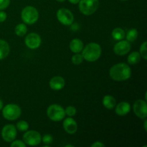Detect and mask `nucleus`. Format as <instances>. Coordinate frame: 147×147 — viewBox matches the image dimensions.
<instances>
[{
	"label": "nucleus",
	"mask_w": 147,
	"mask_h": 147,
	"mask_svg": "<svg viewBox=\"0 0 147 147\" xmlns=\"http://www.w3.org/2000/svg\"><path fill=\"white\" fill-rule=\"evenodd\" d=\"M47 115L50 120L58 122L65 117V109L58 104H52L47 108Z\"/></svg>",
	"instance_id": "nucleus-6"
},
{
	"label": "nucleus",
	"mask_w": 147,
	"mask_h": 147,
	"mask_svg": "<svg viewBox=\"0 0 147 147\" xmlns=\"http://www.w3.org/2000/svg\"><path fill=\"white\" fill-rule=\"evenodd\" d=\"M7 13L3 10H0V22H4L7 20Z\"/></svg>",
	"instance_id": "nucleus-30"
},
{
	"label": "nucleus",
	"mask_w": 147,
	"mask_h": 147,
	"mask_svg": "<svg viewBox=\"0 0 147 147\" xmlns=\"http://www.w3.org/2000/svg\"><path fill=\"white\" fill-rule=\"evenodd\" d=\"M102 53V49L100 45L96 42H90L86 45L82 50V56L86 61L96 62L100 58Z\"/></svg>",
	"instance_id": "nucleus-2"
},
{
	"label": "nucleus",
	"mask_w": 147,
	"mask_h": 147,
	"mask_svg": "<svg viewBox=\"0 0 147 147\" xmlns=\"http://www.w3.org/2000/svg\"><path fill=\"white\" fill-rule=\"evenodd\" d=\"M10 0H0V10H4L9 6Z\"/></svg>",
	"instance_id": "nucleus-29"
},
{
	"label": "nucleus",
	"mask_w": 147,
	"mask_h": 147,
	"mask_svg": "<svg viewBox=\"0 0 147 147\" xmlns=\"http://www.w3.org/2000/svg\"><path fill=\"white\" fill-rule=\"evenodd\" d=\"M68 1L73 4H78L79 1H80V0H68Z\"/></svg>",
	"instance_id": "nucleus-32"
},
{
	"label": "nucleus",
	"mask_w": 147,
	"mask_h": 147,
	"mask_svg": "<svg viewBox=\"0 0 147 147\" xmlns=\"http://www.w3.org/2000/svg\"><path fill=\"white\" fill-rule=\"evenodd\" d=\"M22 21L27 24H33L37 22L39 19V12L35 7L27 6L22 9L21 12Z\"/></svg>",
	"instance_id": "nucleus-3"
},
{
	"label": "nucleus",
	"mask_w": 147,
	"mask_h": 147,
	"mask_svg": "<svg viewBox=\"0 0 147 147\" xmlns=\"http://www.w3.org/2000/svg\"><path fill=\"white\" fill-rule=\"evenodd\" d=\"M1 135L3 140L8 143H11L16 139L17 136V129L15 126L12 124L5 125L2 128Z\"/></svg>",
	"instance_id": "nucleus-9"
},
{
	"label": "nucleus",
	"mask_w": 147,
	"mask_h": 147,
	"mask_svg": "<svg viewBox=\"0 0 147 147\" xmlns=\"http://www.w3.org/2000/svg\"><path fill=\"white\" fill-rule=\"evenodd\" d=\"M3 107H4V104H3V101H2V100H1V99H0V110H1Z\"/></svg>",
	"instance_id": "nucleus-34"
},
{
	"label": "nucleus",
	"mask_w": 147,
	"mask_h": 147,
	"mask_svg": "<svg viewBox=\"0 0 147 147\" xmlns=\"http://www.w3.org/2000/svg\"><path fill=\"white\" fill-rule=\"evenodd\" d=\"M109 75L115 81H124L131 76V69L126 63H118L111 67Z\"/></svg>",
	"instance_id": "nucleus-1"
},
{
	"label": "nucleus",
	"mask_w": 147,
	"mask_h": 147,
	"mask_svg": "<svg viewBox=\"0 0 147 147\" xmlns=\"http://www.w3.org/2000/svg\"><path fill=\"white\" fill-rule=\"evenodd\" d=\"M103 105L106 109L111 110L116 106V100L115 98L111 95H106L103 98Z\"/></svg>",
	"instance_id": "nucleus-18"
},
{
	"label": "nucleus",
	"mask_w": 147,
	"mask_h": 147,
	"mask_svg": "<svg viewBox=\"0 0 147 147\" xmlns=\"http://www.w3.org/2000/svg\"><path fill=\"white\" fill-rule=\"evenodd\" d=\"M16 127L20 131H27L29 129V123L25 121H20L17 123Z\"/></svg>",
	"instance_id": "nucleus-23"
},
{
	"label": "nucleus",
	"mask_w": 147,
	"mask_h": 147,
	"mask_svg": "<svg viewBox=\"0 0 147 147\" xmlns=\"http://www.w3.org/2000/svg\"><path fill=\"white\" fill-rule=\"evenodd\" d=\"M79 9L84 15L89 16L94 14L99 7V0H80Z\"/></svg>",
	"instance_id": "nucleus-5"
},
{
	"label": "nucleus",
	"mask_w": 147,
	"mask_h": 147,
	"mask_svg": "<svg viewBox=\"0 0 147 147\" xmlns=\"http://www.w3.org/2000/svg\"><path fill=\"white\" fill-rule=\"evenodd\" d=\"M23 141L26 145L32 146H37L42 142L41 134L37 131H27V132L23 135Z\"/></svg>",
	"instance_id": "nucleus-7"
},
{
	"label": "nucleus",
	"mask_w": 147,
	"mask_h": 147,
	"mask_svg": "<svg viewBox=\"0 0 147 147\" xmlns=\"http://www.w3.org/2000/svg\"><path fill=\"white\" fill-rule=\"evenodd\" d=\"M11 147H25L26 144L24 142H22L20 140H15L14 139L13 142H11Z\"/></svg>",
	"instance_id": "nucleus-28"
},
{
	"label": "nucleus",
	"mask_w": 147,
	"mask_h": 147,
	"mask_svg": "<svg viewBox=\"0 0 147 147\" xmlns=\"http://www.w3.org/2000/svg\"><path fill=\"white\" fill-rule=\"evenodd\" d=\"M50 87L53 90H60L65 87V81L61 76H54L50 80Z\"/></svg>",
	"instance_id": "nucleus-14"
},
{
	"label": "nucleus",
	"mask_w": 147,
	"mask_h": 147,
	"mask_svg": "<svg viewBox=\"0 0 147 147\" xmlns=\"http://www.w3.org/2000/svg\"><path fill=\"white\" fill-rule=\"evenodd\" d=\"M65 147H68V146H70V147H73V145H65Z\"/></svg>",
	"instance_id": "nucleus-36"
},
{
	"label": "nucleus",
	"mask_w": 147,
	"mask_h": 147,
	"mask_svg": "<svg viewBox=\"0 0 147 147\" xmlns=\"http://www.w3.org/2000/svg\"><path fill=\"white\" fill-rule=\"evenodd\" d=\"M131 45L127 40H120L113 47V51L117 55L123 56L130 52Z\"/></svg>",
	"instance_id": "nucleus-12"
},
{
	"label": "nucleus",
	"mask_w": 147,
	"mask_h": 147,
	"mask_svg": "<svg viewBox=\"0 0 147 147\" xmlns=\"http://www.w3.org/2000/svg\"><path fill=\"white\" fill-rule=\"evenodd\" d=\"M134 112L141 119H145L147 117V103L146 100L139 99L136 100L133 106Z\"/></svg>",
	"instance_id": "nucleus-10"
},
{
	"label": "nucleus",
	"mask_w": 147,
	"mask_h": 147,
	"mask_svg": "<svg viewBox=\"0 0 147 147\" xmlns=\"http://www.w3.org/2000/svg\"><path fill=\"white\" fill-rule=\"evenodd\" d=\"M120 1H127V0H120Z\"/></svg>",
	"instance_id": "nucleus-37"
},
{
	"label": "nucleus",
	"mask_w": 147,
	"mask_h": 147,
	"mask_svg": "<svg viewBox=\"0 0 147 147\" xmlns=\"http://www.w3.org/2000/svg\"><path fill=\"white\" fill-rule=\"evenodd\" d=\"M144 120V130L147 131V121L146 120V119H145Z\"/></svg>",
	"instance_id": "nucleus-33"
},
{
	"label": "nucleus",
	"mask_w": 147,
	"mask_h": 147,
	"mask_svg": "<svg viewBox=\"0 0 147 147\" xmlns=\"http://www.w3.org/2000/svg\"><path fill=\"white\" fill-rule=\"evenodd\" d=\"M10 52L9 45L5 40H0V60L6 58Z\"/></svg>",
	"instance_id": "nucleus-17"
},
{
	"label": "nucleus",
	"mask_w": 147,
	"mask_h": 147,
	"mask_svg": "<svg viewBox=\"0 0 147 147\" xmlns=\"http://www.w3.org/2000/svg\"><path fill=\"white\" fill-rule=\"evenodd\" d=\"M84 45L83 42L80 40V39H73L70 42V49L73 53H79L82 52Z\"/></svg>",
	"instance_id": "nucleus-16"
},
{
	"label": "nucleus",
	"mask_w": 147,
	"mask_h": 147,
	"mask_svg": "<svg viewBox=\"0 0 147 147\" xmlns=\"http://www.w3.org/2000/svg\"><path fill=\"white\" fill-rule=\"evenodd\" d=\"M65 115L68 116L69 117H72V116H74L76 114L77 110H76L75 106H68L65 110Z\"/></svg>",
	"instance_id": "nucleus-26"
},
{
	"label": "nucleus",
	"mask_w": 147,
	"mask_h": 147,
	"mask_svg": "<svg viewBox=\"0 0 147 147\" xmlns=\"http://www.w3.org/2000/svg\"><path fill=\"white\" fill-rule=\"evenodd\" d=\"M42 40L40 36L35 32L30 33L24 39V43L28 48L35 50L40 46Z\"/></svg>",
	"instance_id": "nucleus-11"
},
{
	"label": "nucleus",
	"mask_w": 147,
	"mask_h": 147,
	"mask_svg": "<svg viewBox=\"0 0 147 147\" xmlns=\"http://www.w3.org/2000/svg\"><path fill=\"white\" fill-rule=\"evenodd\" d=\"M111 35L115 40L120 41V40H122L124 39L126 34H125V32L123 29L117 27V28H115L112 31Z\"/></svg>",
	"instance_id": "nucleus-19"
},
{
	"label": "nucleus",
	"mask_w": 147,
	"mask_h": 147,
	"mask_svg": "<svg viewBox=\"0 0 147 147\" xmlns=\"http://www.w3.org/2000/svg\"><path fill=\"white\" fill-rule=\"evenodd\" d=\"M42 142L45 144L50 145V144L53 143V136L50 134H45L42 138Z\"/></svg>",
	"instance_id": "nucleus-27"
},
{
	"label": "nucleus",
	"mask_w": 147,
	"mask_h": 147,
	"mask_svg": "<svg viewBox=\"0 0 147 147\" xmlns=\"http://www.w3.org/2000/svg\"><path fill=\"white\" fill-rule=\"evenodd\" d=\"M14 32H15V34H17V36L23 37V36H24L27 34V25H26L25 24H22V23L17 24L15 27V29H14Z\"/></svg>",
	"instance_id": "nucleus-21"
},
{
	"label": "nucleus",
	"mask_w": 147,
	"mask_h": 147,
	"mask_svg": "<svg viewBox=\"0 0 147 147\" xmlns=\"http://www.w3.org/2000/svg\"><path fill=\"white\" fill-rule=\"evenodd\" d=\"M115 107H116V110H115L116 113L121 116H126V115H127L131 111L130 103H129L128 102L126 101L120 102V103L118 105H116Z\"/></svg>",
	"instance_id": "nucleus-15"
},
{
	"label": "nucleus",
	"mask_w": 147,
	"mask_h": 147,
	"mask_svg": "<svg viewBox=\"0 0 147 147\" xmlns=\"http://www.w3.org/2000/svg\"><path fill=\"white\" fill-rule=\"evenodd\" d=\"M139 33H138V30L136 29H131L129 30L126 34V40L129 42H134L135 40L137 39Z\"/></svg>",
	"instance_id": "nucleus-22"
},
{
	"label": "nucleus",
	"mask_w": 147,
	"mask_h": 147,
	"mask_svg": "<svg viewBox=\"0 0 147 147\" xmlns=\"http://www.w3.org/2000/svg\"><path fill=\"white\" fill-rule=\"evenodd\" d=\"M57 1H59V2H63V1H65V0H56Z\"/></svg>",
	"instance_id": "nucleus-35"
},
{
	"label": "nucleus",
	"mask_w": 147,
	"mask_h": 147,
	"mask_svg": "<svg viewBox=\"0 0 147 147\" xmlns=\"http://www.w3.org/2000/svg\"><path fill=\"white\" fill-rule=\"evenodd\" d=\"M1 110L3 117L8 121H14L19 119L22 113V110L20 106L14 103L6 105Z\"/></svg>",
	"instance_id": "nucleus-4"
},
{
	"label": "nucleus",
	"mask_w": 147,
	"mask_h": 147,
	"mask_svg": "<svg viewBox=\"0 0 147 147\" xmlns=\"http://www.w3.org/2000/svg\"><path fill=\"white\" fill-rule=\"evenodd\" d=\"M63 128L65 132L69 134H74L78 131L77 122L72 117H68L64 119L63 121Z\"/></svg>",
	"instance_id": "nucleus-13"
},
{
	"label": "nucleus",
	"mask_w": 147,
	"mask_h": 147,
	"mask_svg": "<svg viewBox=\"0 0 147 147\" xmlns=\"http://www.w3.org/2000/svg\"><path fill=\"white\" fill-rule=\"evenodd\" d=\"M57 18L63 25H71L74 22L73 14L66 8H60L57 11Z\"/></svg>",
	"instance_id": "nucleus-8"
},
{
	"label": "nucleus",
	"mask_w": 147,
	"mask_h": 147,
	"mask_svg": "<svg viewBox=\"0 0 147 147\" xmlns=\"http://www.w3.org/2000/svg\"><path fill=\"white\" fill-rule=\"evenodd\" d=\"M91 147H105V144L100 142H96L91 145Z\"/></svg>",
	"instance_id": "nucleus-31"
},
{
	"label": "nucleus",
	"mask_w": 147,
	"mask_h": 147,
	"mask_svg": "<svg viewBox=\"0 0 147 147\" xmlns=\"http://www.w3.org/2000/svg\"><path fill=\"white\" fill-rule=\"evenodd\" d=\"M147 42L144 41L140 47V50H139V53L141 55V57H143L144 60L147 59V48H146Z\"/></svg>",
	"instance_id": "nucleus-25"
},
{
	"label": "nucleus",
	"mask_w": 147,
	"mask_h": 147,
	"mask_svg": "<svg viewBox=\"0 0 147 147\" xmlns=\"http://www.w3.org/2000/svg\"><path fill=\"white\" fill-rule=\"evenodd\" d=\"M141 55L139 52H133L128 56V63L130 65H136L139 63L141 60Z\"/></svg>",
	"instance_id": "nucleus-20"
},
{
	"label": "nucleus",
	"mask_w": 147,
	"mask_h": 147,
	"mask_svg": "<svg viewBox=\"0 0 147 147\" xmlns=\"http://www.w3.org/2000/svg\"><path fill=\"white\" fill-rule=\"evenodd\" d=\"M83 57L82 56V55L79 54V53H76V55H73L72 57L71 60L72 63L74 65H80L83 63Z\"/></svg>",
	"instance_id": "nucleus-24"
}]
</instances>
